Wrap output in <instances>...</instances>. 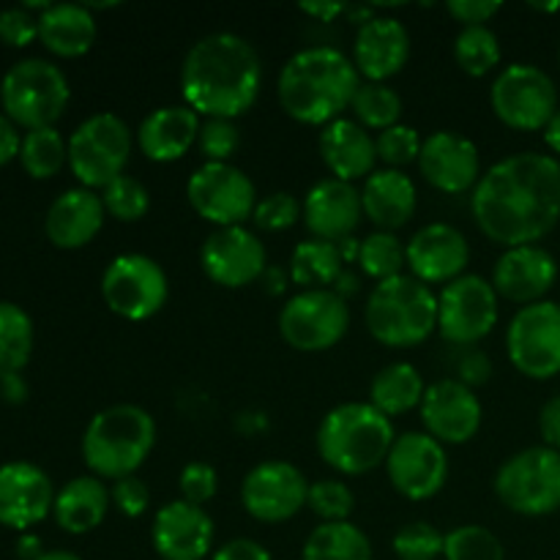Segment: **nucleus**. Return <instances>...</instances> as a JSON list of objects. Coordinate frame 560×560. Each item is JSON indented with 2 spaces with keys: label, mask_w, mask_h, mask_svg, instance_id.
<instances>
[{
  "label": "nucleus",
  "mask_w": 560,
  "mask_h": 560,
  "mask_svg": "<svg viewBox=\"0 0 560 560\" xmlns=\"http://www.w3.org/2000/svg\"><path fill=\"white\" fill-rule=\"evenodd\" d=\"M470 213L503 249L536 244L560 222V162L534 151L501 159L476 184Z\"/></svg>",
  "instance_id": "f257e3e1"
},
{
  "label": "nucleus",
  "mask_w": 560,
  "mask_h": 560,
  "mask_svg": "<svg viewBox=\"0 0 560 560\" xmlns=\"http://www.w3.org/2000/svg\"><path fill=\"white\" fill-rule=\"evenodd\" d=\"M260 85V55L235 33H208L186 52L180 66L186 107L206 118H241L255 107Z\"/></svg>",
  "instance_id": "f03ea898"
},
{
  "label": "nucleus",
  "mask_w": 560,
  "mask_h": 560,
  "mask_svg": "<svg viewBox=\"0 0 560 560\" xmlns=\"http://www.w3.org/2000/svg\"><path fill=\"white\" fill-rule=\"evenodd\" d=\"M361 88L353 60L337 47H310L295 52L279 74V104L293 120L328 126L342 118Z\"/></svg>",
  "instance_id": "7ed1b4c3"
},
{
  "label": "nucleus",
  "mask_w": 560,
  "mask_h": 560,
  "mask_svg": "<svg viewBox=\"0 0 560 560\" xmlns=\"http://www.w3.org/2000/svg\"><path fill=\"white\" fill-rule=\"evenodd\" d=\"M392 419L370 402H345L328 410L317 430V454L328 468L342 476H364L377 465H386L392 452Z\"/></svg>",
  "instance_id": "20e7f679"
},
{
  "label": "nucleus",
  "mask_w": 560,
  "mask_h": 560,
  "mask_svg": "<svg viewBox=\"0 0 560 560\" xmlns=\"http://www.w3.org/2000/svg\"><path fill=\"white\" fill-rule=\"evenodd\" d=\"M156 421L140 405L98 410L82 435V459L96 479L120 481L135 476L153 452Z\"/></svg>",
  "instance_id": "39448f33"
},
{
  "label": "nucleus",
  "mask_w": 560,
  "mask_h": 560,
  "mask_svg": "<svg viewBox=\"0 0 560 560\" xmlns=\"http://www.w3.org/2000/svg\"><path fill=\"white\" fill-rule=\"evenodd\" d=\"M366 328L386 348H416L438 328V299L410 273L377 282L364 310Z\"/></svg>",
  "instance_id": "423d86ee"
},
{
  "label": "nucleus",
  "mask_w": 560,
  "mask_h": 560,
  "mask_svg": "<svg viewBox=\"0 0 560 560\" xmlns=\"http://www.w3.org/2000/svg\"><path fill=\"white\" fill-rule=\"evenodd\" d=\"M71 88L60 66L44 58H25L11 66L0 82V107L16 129H49L63 118Z\"/></svg>",
  "instance_id": "0eeeda50"
},
{
  "label": "nucleus",
  "mask_w": 560,
  "mask_h": 560,
  "mask_svg": "<svg viewBox=\"0 0 560 560\" xmlns=\"http://www.w3.org/2000/svg\"><path fill=\"white\" fill-rule=\"evenodd\" d=\"M495 495L509 512L547 517L560 509V452L530 446L509 457L495 474Z\"/></svg>",
  "instance_id": "6e6552de"
},
{
  "label": "nucleus",
  "mask_w": 560,
  "mask_h": 560,
  "mask_svg": "<svg viewBox=\"0 0 560 560\" xmlns=\"http://www.w3.org/2000/svg\"><path fill=\"white\" fill-rule=\"evenodd\" d=\"M131 131L115 113H96L69 137V170L85 189H104L126 175L131 156Z\"/></svg>",
  "instance_id": "1a4fd4ad"
},
{
  "label": "nucleus",
  "mask_w": 560,
  "mask_h": 560,
  "mask_svg": "<svg viewBox=\"0 0 560 560\" xmlns=\"http://www.w3.org/2000/svg\"><path fill=\"white\" fill-rule=\"evenodd\" d=\"M490 104L495 118L509 129L539 131L558 113V88L539 66L512 63L492 82Z\"/></svg>",
  "instance_id": "9d476101"
},
{
  "label": "nucleus",
  "mask_w": 560,
  "mask_h": 560,
  "mask_svg": "<svg viewBox=\"0 0 560 560\" xmlns=\"http://www.w3.org/2000/svg\"><path fill=\"white\" fill-rule=\"evenodd\" d=\"M350 326L348 301L334 290H301L279 312V334L301 353H323L342 342Z\"/></svg>",
  "instance_id": "9b49d317"
},
{
  "label": "nucleus",
  "mask_w": 560,
  "mask_h": 560,
  "mask_svg": "<svg viewBox=\"0 0 560 560\" xmlns=\"http://www.w3.org/2000/svg\"><path fill=\"white\" fill-rule=\"evenodd\" d=\"M506 353L514 370L530 381L560 375V304L539 301L520 306L506 328Z\"/></svg>",
  "instance_id": "f8f14e48"
},
{
  "label": "nucleus",
  "mask_w": 560,
  "mask_h": 560,
  "mask_svg": "<svg viewBox=\"0 0 560 560\" xmlns=\"http://www.w3.org/2000/svg\"><path fill=\"white\" fill-rule=\"evenodd\" d=\"M186 197L195 213L219 228H241L257 208V191L244 170L230 162H206L191 173Z\"/></svg>",
  "instance_id": "ddd939ff"
},
{
  "label": "nucleus",
  "mask_w": 560,
  "mask_h": 560,
  "mask_svg": "<svg viewBox=\"0 0 560 560\" xmlns=\"http://www.w3.org/2000/svg\"><path fill=\"white\" fill-rule=\"evenodd\" d=\"M167 273L153 257L118 255L102 277V295L109 310L124 320H148L159 315L167 301Z\"/></svg>",
  "instance_id": "4468645a"
},
{
  "label": "nucleus",
  "mask_w": 560,
  "mask_h": 560,
  "mask_svg": "<svg viewBox=\"0 0 560 560\" xmlns=\"http://www.w3.org/2000/svg\"><path fill=\"white\" fill-rule=\"evenodd\" d=\"M498 323V293L492 282L476 273H463L443 284L438 295V331L457 348L481 342Z\"/></svg>",
  "instance_id": "2eb2a0df"
},
{
  "label": "nucleus",
  "mask_w": 560,
  "mask_h": 560,
  "mask_svg": "<svg viewBox=\"0 0 560 560\" xmlns=\"http://www.w3.org/2000/svg\"><path fill=\"white\" fill-rule=\"evenodd\" d=\"M310 481L293 463L268 459L255 465L241 485V503L257 523L277 525L293 520L306 506Z\"/></svg>",
  "instance_id": "dca6fc26"
},
{
  "label": "nucleus",
  "mask_w": 560,
  "mask_h": 560,
  "mask_svg": "<svg viewBox=\"0 0 560 560\" xmlns=\"http://www.w3.org/2000/svg\"><path fill=\"white\" fill-rule=\"evenodd\" d=\"M386 474L402 498L430 501L448 479L446 448L427 432H405L388 452Z\"/></svg>",
  "instance_id": "f3484780"
},
{
  "label": "nucleus",
  "mask_w": 560,
  "mask_h": 560,
  "mask_svg": "<svg viewBox=\"0 0 560 560\" xmlns=\"http://www.w3.org/2000/svg\"><path fill=\"white\" fill-rule=\"evenodd\" d=\"M200 266L206 277L219 288H246L266 273V246L244 224L241 228H219L202 244Z\"/></svg>",
  "instance_id": "a211bd4d"
},
{
  "label": "nucleus",
  "mask_w": 560,
  "mask_h": 560,
  "mask_svg": "<svg viewBox=\"0 0 560 560\" xmlns=\"http://www.w3.org/2000/svg\"><path fill=\"white\" fill-rule=\"evenodd\" d=\"M52 481L33 463L0 465V525L11 530H31L52 514Z\"/></svg>",
  "instance_id": "6ab92c4d"
},
{
  "label": "nucleus",
  "mask_w": 560,
  "mask_h": 560,
  "mask_svg": "<svg viewBox=\"0 0 560 560\" xmlns=\"http://www.w3.org/2000/svg\"><path fill=\"white\" fill-rule=\"evenodd\" d=\"M421 421L427 427V435L435 438L438 443H463L474 441L481 430V402L459 381H438L427 386L424 399H421Z\"/></svg>",
  "instance_id": "aec40b11"
},
{
  "label": "nucleus",
  "mask_w": 560,
  "mask_h": 560,
  "mask_svg": "<svg viewBox=\"0 0 560 560\" xmlns=\"http://www.w3.org/2000/svg\"><path fill=\"white\" fill-rule=\"evenodd\" d=\"M419 170L430 186L446 195L476 189L481 178V156L474 140L457 131H435L424 140Z\"/></svg>",
  "instance_id": "412c9836"
},
{
  "label": "nucleus",
  "mask_w": 560,
  "mask_h": 560,
  "mask_svg": "<svg viewBox=\"0 0 560 560\" xmlns=\"http://www.w3.org/2000/svg\"><path fill=\"white\" fill-rule=\"evenodd\" d=\"M213 536L211 514L184 498L164 503L151 525L153 550L162 560H202L211 552Z\"/></svg>",
  "instance_id": "4be33fe9"
},
{
  "label": "nucleus",
  "mask_w": 560,
  "mask_h": 560,
  "mask_svg": "<svg viewBox=\"0 0 560 560\" xmlns=\"http://www.w3.org/2000/svg\"><path fill=\"white\" fill-rule=\"evenodd\" d=\"M556 279V257L547 249H541L539 244L506 249L498 257L495 268H492V288H495L498 299H506L520 306L545 301V295L550 293Z\"/></svg>",
  "instance_id": "5701e85b"
},
{
  "label": "nucleus",
  "mask_w": 560,
  "mask_h": 560,
  "mask_svg": "<svg viewBox=\"0 0 560 560\" xmlns=\"http://www.w3.org/2000/svg\"><path fill=\"white\" fill-rule=\"evenodd\" d=\"M410 277L424 284H448L463 277L470 260V246L457 228L435 222L421 228L405 246Z\"/></svg>",
  "instance_id": "b1692460"
},
{
  "label": "nucleus",
  "mask_w": 560,
  "mask_h": 560,
  "mask_svg": "<svg viewBox=\"0 0 560 560\" xmlns=\"http://www.w3.org/2000/svg\"><path fill=\"white\" fill-rule=\"evenodd\" d=\"M364 208H361V191L353 184L337 178H323L306 191L304 197V224L312 238L342 244L353 238Z\"/></svg>",
  "instance_id": "393cba45"
},
{
  "label": "nucleus",
  "mask_w": 560,
  "mask_h": 560,
  "mask_svg": "<svg viewBox=\"0 0 560 560\" xmlns=\"http://www.w3.org/2000/svg\"><path fill=\"white\" fill-rule=\"evenodd\" d=\"M410 58V33L394 16L364 22L353 42V66L366 82H386L399 74Z\"/></svg>",
  "instance_id": "a878e982"
},
{
  "label": "nucleus",
  "mask_w": 560,
  "mask_h": 560,
  "mask_svg": "<svg viewBox=\"0 0 560 560\" xmlns=\"http://www.w3.org/2000/svg\"><path fill=\"white\" fill-rule=\"evenodd\" d=\"M104 217L107 211H104L102 195L85 189V186H77V189L55 197L47 219H44V233L58 249H82L96 238Z\"/></svg>",
  "instance_id": "bb28decb"
},
{
  "label": "nucleus",
  "mask_w": 560,
  "mask_h": 560,
  "mask_svg": "<svg viewBox=\"0 0 560 560\" xmlns=\"http://www.w3.org/2000/svg\"><path fill=\"white\" fill-rule=\"evenodd\" d=\"M320 156L334 178L353 184V180L370 178L375 173L377 148L364 126L350 118H339L323 126Z\"/></svg>",
  "instance_id": "cd10ccee"
},
{
  "label": "nucleus",
  "mask_w": 560,
  "mask_h": 560,
  "mask_svg": "<svg viewBox=\"0 0 560 560\" xmlns=\"http://www.w3.org/2000/svg\"><path fill=\"white\" fill-rule=\"evenodd\" d=\"M200 115L186 104L159 107L137 129V145L151 162H178L200 137Z\"/></svg>",
  "instance_id": "c85d7f7f"
},
{
  "label": "nucleus",
  "mask_w": 560,
  "mask_h": 560,
  "mask_svg": "<svg viewBox=\"0 0 560 560\" xmlns=\"http://www.w3.org/2000/svg\"><path fill=\"white\" fill-rule=\"evenodd\" d=\"M416 202H419L416 184L402 170H375L361 189L364 217L383 233L405 228L413 219Z\"/></svg>",
  "instance_id": "c756f323"
},
{
  "label": "nucleus",
  "mask_w": 560,
  "mask_h": 560,
  "mask_svg": "<svg viewBox=\"0 0 560 560\" xmlns=\"http://www.w3.org/2000/svg\"><path fill=\"white\" fill-rule=\"evenodd\" d=\"M113 495L96 476H77L55 495L52 517L60 530L71 536H82L96 530L109 512Z\"/></svg>",
  "instance_id": "7c9ffc66"
},
{
  "label": "nucleus",
  "mask_w": 560,
  "mask_h": 560,
  "mask_svg": "<svg viewBox=\"0 0 560 560\" xmlns=\"http://www.w3.org/2000/svg\"><path fill=\"white\" fill-rule=\"evenodd\" d=\"M38 42L58 58H82L96 42V20L85 3H52L38 16Z\"/></svg>",
  "instance_id": "2f4dec72"
},
{
  "label": "nucleus",
  "mask_w": 560,
  "mask_h": 560,
  "mask_svg": "<svg viewBox=\"0 0 560 560\" xmlns=\"http://www.w3.org/2000/svg\"><path fill=\"white\" fill-rule=\"evenodd\" d=\"M424 381H421L419 370L408 361H394V364L383 366L370 383V405L381 410L386 419L394 416H405L413 408H421L424 399Z\"/></svg>",
  "instance_id": "473e14b6"
},
{
  "label": "nucleus",
  "mask_w": 560,
  "mask_h": 560,
  "mask_svg": "<svg viewBox=\"0 0 560 560\" xmlns=\"http://www.w3.org/2000/svg\"><path fill=\"white\" fill-rule=\"evenodd\" d=\"M345 260L337 244L310 238L301 241L290 255V279L301 290H331L342 277Z\"/></svg>",
  "instance_id": "72a5a7b5"
},
{
  "label": "nucleus",
  "mask_w": 560,
  "mask_h": 560,
  "mask_svg": "<svg viewBox=\"0 0 560 560\" xmlns=\"http://www.w3.org/2000/svg\"><path fill=\"white\" fill-rule=\"evenodd\" d=\"M304 560H372V545L359 525L320 523L304 541Z\"/></svg>",
  "instance_id": "f704fd0d"
},
{
  "label": "nucleus",
  "mask_w": 560,
  "mask_h": 560,
  "mask_svg": "<svg viewBox=\"0 0 560 560\" xmlns=\"http://www.w3.org/2000/svg\"><path fill=\"white\" fill-rule=\"evenodd\" d=\"M33 353V320L22 306L0 301V381L25 370Z\"/></svg>",
  "instance_id": "c9c22d12"
},
{
  "label": "nucleus",
  "mask_w": 560,
  "mask_h": 560,
  "mask_svg": "<svg viewBox=\"0 0 560 560\" xmlns=\"http://www.w3.org/2000/svg\"><path fill=\"white\" fill-rule=\"evenodd\" d=\"M20 164L31 178H55L63 170V164H69V142L55 126L25 131L20 145Z\"/></svg>",
  "instance_id": "e433bc0d"
},
{
  "label": "nucleus",
  "mask_w": 560,
  "mask_h": 560,
  "mask_svg": "<svg viewBox=\"0 0 560 560\" xmlns=\"http://www.w3.org/2000/svg\"><path fill=\"white\" fill-rule=\"evenodd\" d=\"M350 109L355 115V124L364 126L366 131H386L402 118V98L386 82H361Z\"/></svg>",
  "instance_id": "4c0bfd02"
},
{
  "label": "nucleus",
  "mask_w": 560,
  "mask_h": 560,
  "mask_svg": "<svg viewBox=\"0 0 560 560\" xmlns=\"http://www.w3.org/2000/svg\"><path fill=\"white\" fill-rule=\"evenodd\" d=\"M457 66L470 77H485L501 63V42L487 25L463 27L454 38Z\"/></svg>",
  "instance_id": "58836bf2"
},
{
  "label": "nucleus",
  "mask_w": 560,
  "mask_h": 560,
  "mask_svg": "<svg viewBox=\"0 0 560 560\" xmlns=\"http://www.w3.org/2000/svg\"><path fill=\"white\" fill-rule=\"evenodd\" d=\"M359 266L366 277L377 279V282H386L402 273V268L408 266V257H405V246L399 244V238L394 233H370L366 238H361L359 249Z\"/></svg>",
  "instance_id": "ea45409f"
},
{
  "label": "nucleus",
  "mask_w": 560,
  "mask_h": 560,
  "mask_svg": "<svg viewBox=\"0 0 560 560\" xmlns=\"http://www.w3.org/2000/svg\"><path fill=\"white\" fill-rule=\"evenodd\" d=\"M501 539L481 525H459L443 541V560H503Z\"/></svg>",
  "instance_id": "a19ab883"
},
{
  "label": "nucleus",
  "mask_w": 560,
  "mask_h": 560,
  "mask_svg": "<svg viewBox=\"0 0 560 560\" xmlns=\"http://www.w3.org/2000/svg\"><path fill=\"white\" fill-rule=\"evenodd\" d=\"M104 211L118 222H140L151 211V195L145 186L131 175H120L102 189Z\"/></svg>",
  "instance_id": "79ce46f5"
},
{
  "label": "nucleus",
  "mask_w": 560,
  "mask_h": 560,
  "mask_svg": "<svg viewBox=\"0 0 560 560\" xmlns=\"http://www.w3.org/2000/svg\"><path fill=\"white\" fill-rule=\"evenodd\" d=\"M443 541H446V534L424 520H416L394 534L392 547L399 560H438L443 556Z\"/></svg>",
  "instance_id": "37998d69"
},
{
  "label": "nucleus",
  "mask_w": 560,
  "mask_h": 560,
  "mask_svg": "<svg viewBox=\"0 0 560 560\" xmlns=\"http://www.w3.org/2000/svg\"><path fill=\"white\" fill-rule=\"evenodd\" d=\"M306 506L312 509L315 517L323 523H348L353 514L355 498L345 481L339 479H320L310 485V495H306Z\"/></svg>",
  "instance_id": "c03bdc74"
},
{
  "label": "nucleus",
  "mask_w": 560,
  "mask_h": 560,
  "mask_svg": "<svg viewBox=\"0 0 560 560\" xmlns=\"http://www.w3.org/2000/svg\"><path fill=\"white\" fill-rule=\"evenodd\" d=\"M421 145H424V140L419 137V131H416L413 126H405V124H397L392 126V129L381 131L375 140L377 159L392 170H399L405 167V164L419 162Z\"/></svg>",
  "instance_id": "a18cd8bd"
},
{
  "label": "nucleus",
  "mask_w": 560,
  "mask_h": 560,
  "mask_svg": "<svg viewBox=\"0 0 560 560\" xmlns=\"http://www.w3.org/2000/svg\"><path fill=\"white\" fill-rule=\"evenodd\" d=\"M301 213H304V206L299 202V197L290 195V191H273V195L257 200L252 222L266 233H282L299 222Z\"/></svg>",
  "instance_id": "49530a36"
},
{
  "label": "nucleus",
  "mask_w": 560,
  "mask_h": 560,
  "mask_svg": "<svg viewBox=\"0 0 560 560\" xmlns=\"http://www.w3.org/2000/svg\"><path fill=\"white\" fill-rule=\"evenodd\" d=\"M238 142L241 137L233 120L222 118H206V124L200 126V137H197V145L208 162H228Z\"/></svg>",
  "instance_id": "de8ad7c7"
},
{
  "label": "nucleus",
  "mask_w": 560,
  "mask_h": 560,
  "mask_svg": "<svg viewBox=\"0 0 560 560\" xmlns=\"http://www.w3.org/2000/svg\"><path fill=\"white\" fill-rule=\"evenodd\" d=\"M180 495L186 503H195V506H206L219 490V474L213 465L208 463H189L180 470Z\"/></svg>",
  "instance_id": "09e8293b"
},
{
  "label": "nucleus",
  "mask_w": 560,
  "mask_h": 560,
  "mask_svg": "<svg viewBox=\"0 0 560 560\" xmlns=\"http://www.w3.org/2000/svg\"><path fill=\"white\" fill-rule=\"evenodd\" d=\"M38 38V16L31 14L22 5H14V9L0 11V42L5 47H27Z\"/></svg>",
  "instance_id": "8fccbe9b"
},
{
  "label": "nucleus",
  "mask_w": 560,
  "mask_h": 560,
  "mask_svg": "<svg viewBox=\"0 0 560 560\" xmlns=\"http://www.w3.org/2000/svg\"><path fill=\"white\" fill-rule=\"evenodd\" d=\"M109 495H113L115 509H118V512L129 520L142 517V514L148 512V506H151V490H148L145 481L137 479V476L115 481V487Z\"/></svg>",
  "instance_id": "3c124183"
},
{
  "label": "nucleus",
  "mask_w": 560,
  "mask_h": 560,
  "mask_svg": "<svg viewBox=\"0 0 560 560\" xmlns=\"http://www.w3.org/2000/svg\"><path fill=\"white\" fill-rule=\"evenodd\" d=\"M446 11L454 20L463 22V27H479L501 11V3L498 0H448Z\"/></svg>",
  "instance_id": "603ef678"
},
{
  "label": "nucleus",
  "mask_w": 560,
  "mask_h": 560,
  "mask_svg": "<svg viewBox=\"0 0 560 560\" xmlns=\"http://www.w3.org/2000/svg\"><path fill=\"white\" fill-rule=\"evenodd\" d=\"M213 560H273L271 552L255 539H233L213 552Z\"/></svg>",
  "instance_id": "864d4df0"
},
{
  "label": "nucleus",
  "mask_w": 560,
  "mask_h": 560,
  "mask_svg": "<svg viewBox=\"0 0 560 560\" xmlns=\"http://www.w3.org/2000/svg\"><path fill=\"white\" fill-rule=\"evenodd\" d=\"M490 372H492L490 359H487L485 353H479V350H474V353H468L459 359L457 381L465 383L468 388H474V386H481V383L490 381Z\"/></svg>",
  "instance_id": "5fc2aeb1"
},
{
  "label": "nucleus",
  "mask_w": 560,
  "mask_h": 560,
  "mask_svg": "<svg viewBox=\"0 0 560 560\" xmlns=\"http://www.w3.org/2000/svg\"><path fill=\"white\" fill-rule=\"evenodd\" d=\"M539 430H541V438H545V446L560 452V394L547 399L545 408H541Z\"/></svg>",
  "instance_id": "6e6d98bb"
},
{
  "label": "nucleus",
  "mask_w": 560,
  "mask_h": 560,
  "mask_svg": "<svg viewBox=\"0 0 560 560\" xmlns=\"http://www.w3.org/2000/svg\"><path fill=\"white\" fill-rule=\"evenodd\" d=\"M20 131H16V126L0 113V167H5V164L14 162V159H20Z\"/></svg>",
  "instance_id": "4d7b16f0"
},
{
  "label": "nucleus",
  "mask_w": 560,
  "mask_h": 560,
  "mask_svg": "<svg viewBox=\"0 0 560 560\" xmlns=\"http://www.w3.org/2000/svg\"><path fill=\"white\" fill-rule=\"evenodd\" d=\"M0 397H3L9 405L25 402L27 383H25V377H22V372H16V375H5L3 381H0Z\"/></svg>",
  "instance_id": "13d9d810"
},
{
  "label": "nucleus",
  "mask_w": 560,
  "mask_h": 560,
  "mask_svg": "<svg viewBox=\"0 0 560 560\" xmlns=\"http://www.w3.org/2000/svg\"><path fill=\"white\" fill-rule=\"evenodd\" d=\"M301 11L306 16H315L317 22H331L337 20L339 14H348V5L345 3H301Z\"/></svg>",
  "instance_id": "bf43d9fd"
},
{
  "label": "nucleus",
  "mask_w": 560,
  "mask_h": 560,
  "mask_svg": "<svg viewBox=\"0 0 560 560\" xmlns=\"http://www.w3.org/2000/svg\"><path fill=\"white\" fill-rule=\"evenodd\" d=\"M260 282L266 284L268 295H279V293H284V288H288V277H284L282 268H277V266H268L266 273L260 277Z\"/></svg>",
  "instance_id": "052dcab7"
},
{
  "label": "nucleus",
  "mask_w": 560,
  "mask_h": 560,
  "mask_svg": "<svg viewBox=\"0 0 560 560\" xmlns=\"http://www.w3.org/2000/svg\"><path fill=\"white\" fill-rule=\"evenodd\" d=\"M16 556H20L22 560H38L44 556L42 539L33 534H22L20 541H16Z\"/></svg>",
  "instance_id": "680f3d73"
},
{
  "label": "nucleus",
  "mask_w": 560,
  "mask_h": 560,
  "mask_svg": "<svg viewBox=\"0 0 560 560\" xmlns=\"http://www.w3.org/2000/svg\"><path fill=\"white\" fill-rule=\"evenodd\" d=\"M545 142L552 153H558L560 156V107H558V113L552 115L550 124L545 126Z\"/></svg>",
  "instance_id": "e2e57ef3"
},
{
  "label": "nucleus",
  "mask_w": 560,
  "mask_h": 560,
  "mask_svg": "<svg viewBox=\"0 0 560 560\" xmlns=\"http://www.w3.org/2000/svg\"><path fill=\"white\" fill-rule=\"evenodd\" d=\"M355 290H359V277L350 271H342V277H339L337 284H334V293L345 299V295H353Z\"/></svg>",
  "instance_id": "0e129e2a"
},
{
  "label": "nucleus",
  "mask_w": 560,
  "mask_h": 560,
  "mask_svg": "<svg viewBox=\"0 0 560 560\" xmlns=\"http://www.w3.org/2000/svg\"><path fill=\"white\" fill-rule=\"evenodd\" d=\"M38 560H82V558L74 556V552H66V550H49V552H44Z\"/></svg>",
  "instance_id": "69168bd1"
},
{
  "label": "nucleus",
  "mask_w": 560,
  "mask_h": 560,
  "mask_svg": "<svg viewBox=\"0 0 560 560\" xmlns=\"http://www.w3.org/2000/svg\"><path fill=\"white\" fill-rule=\"evenodd\" d=\"M530 9H536V11H558L560 3H530Z\"/></svg>",
  "instance_id": "338daca9"
},
{
  "label": "nucleus",
  "mask_w": 560,
  "mask_h": 560,
  "mask_svg": "<svg viewBox=\"0 0 560 560\" xmlns=\"http://www.w3.org/2000/svg\"><path fill=\"white\" fill-rule=\"evenodd\" d=\"M558 60H560V49H558Z\"/></svg>",
  "instance_id": "774afa93"
}]
</instances>
